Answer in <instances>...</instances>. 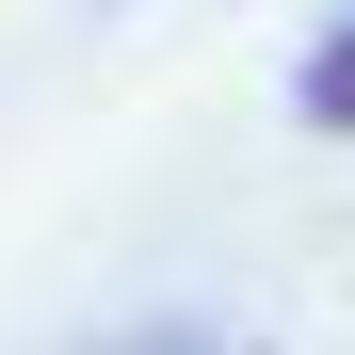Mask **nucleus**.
Segmentation results:
<instances>
[{
	"label": "nucleus",
	"mask_w": 355,
	"mask_h": 355,
	"mask_svg": "<svg viewBox=\"0 0 355 355\" xmlns=\"http://www.w3.org/2000/svg\"><path fill=\"white\" fill-rule=\"evenodd\" d=\"M291 113H307L323 146L355 130V0H339V17H323V49H307V65H291Z\"/></svg>",
	"instance_id": "obj_1"
},
{
	"label": "nucleus",
	"mask_w": 355,
	"mask_h": 355,
	"mask_svg": "<svg viewBox=\"0 0 355 355\" xmlns=\"http://www.w3.org/2000/svg\"><path fill=\"white\" fill-rule=\"evenodd\" d=\"M130 355H259V339H210V323H178V339H130Z\"/></svg>",
	"instance_id": "obj_2"
}]
</instances>
